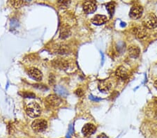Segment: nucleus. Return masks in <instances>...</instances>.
I'll return each instance as SVG.
<instances>
[{
    "instance_id": "obj_18",
    "label": "nucleus",
    "mask_w": 157,
    "mask_h": 138,
    "mask_svg": "<svg viewBox=\"0 0 157 138\" xmlns=\"http://www.w3.org/2000/svg\"><path fill=\"white\" fill-rule=\"evenodd\" d=\"M71 2V0H59L58 1V4L61 7H67L68 6H69Z\"/></svg>"
},
{
    "instance_id": "obj_19",
    "label": "nucleus",
    "mask_w": 157,
    "mask_h": 138,
    "mask_svg": "<svg viewBox=\"0 0 157 138\" xmlns=\"http://www.w3.org/2000/svg\"><path fill=\"white\" fill-rule=\"evenodd\" d=\"M34 87H36L37 89H39L40 90H42V91H44V90L48 89V87H46L45 85H43V84H36V85H34Z\"/></svg>"
},
{
    "instance_id": "obj_17",
    "label": "nucleus",
    "mask_w": 157,
    "mask_h": 138,
    "mask_svg": "<svg viewBox=\"0 0 157 138\" xmlns=\"http://www.w3.org/2000/svg\"><path fill=\"white\" fill-rule=\"evenodd\" d=\"M19 94L23 98H29V99H33V98H35V94H33L32 92L25 91L22 93H19Z\"/></svg>"
},
{
    "instance_id": "obj_20",
    "label": "nucleus",
    "mask_w": 157,
    "mask_h": 138,
    "mask_svg": "<svg viewBox=\"0 0 157 138\" xmlns=\"http://www.w3.org/2000/svg\"><path fill=\"white\" fill-rule=\"evenodd\" d=\"M75 94L77 95L78 96H79V97H80V96H82V95H83V94H84V93H83V91H82V90L81 89H77L76 91H75Z\"/></svg>"
},
{
    "instance_id": "obj_16",
    "label": "nucleus",
    "mask_w": 157,
    "mask_h": 138,
    "mask_svg": "<svg viewBox=\"0 0 157 138\" xmlns=\"http://www.w3.org/2000/svg\"><path fill=\"white\" fill-rule=\"evenodd\" d=\"M115 4L114 2H110L106 4V9L108 12L109 15H110V17H113L114 12H115Z\"/></svg>"
},
{
    "instance_id": "obj_15",
    "label": "nucleus",
    "mask_w": 157,
    "mask_h": 138,
    "mask_svg": "<svg viewBox=\"0 0 157 138\" xmlns=\"http://www.w3.org/2000/svg\"><path fill=\"white\" fill-rule=\"evenodd\" d=\"M25 0H9V3L11 6L15 9H19L25 4Z\"/></svg>"
},
{
    "instance_id": "obj_12",
    "label": "nucleus",
    "mask_w": 157,
    "mask_h": 138,
    "mask_svg": "<svg viewBox=\"0 0 157 138\" xmlns=\"http://www.w3.org/2000/svg\"><path fill=\"white\" fill-rule=\"evenodd\" d=\"M107 22V17L103 15H96L92 20V22L95 25H102Z\"/></svg>"
},
{
    "instance_id": "obj_22",
    "label": "nucleus",
    "mask_w": 157,
    "mask_h": 138,
    "mask_svg": "<svg viewBox=\"0 0 157 138\" xmlns=\"http://www.w3.org/2000/svg\"><path fill=\"white\" fill-rule=\"evenodd\" d=\"M90 99H91L93 100H96V101H98V100H101V99H98V98H95V97H94L92 96H90Z\"/></svg>"
},
{
    "instance_id": "obj_1",
    "label": "nucleus",
    "mask_w": 157,
    "mask_h": 138,
    "mask_svg": "<svg viewBox=\"0 0 157 138\" xmlns=\"http://www.w3.org/2000/svg\"><path fill=\"white\" fill-rule=\"evenodd\" d=\"M25 111L28 116L32 118H36L40 116L41 110L40 105L36 102H31L27 105L25 107Z\"/></svg>"
},
{
    "instance_id": "obj_25",
    "label": "nucleus",
    "mask_w": 157,
    "mask_h": 138,
    "mask_svg": "<svg viewBox=\"0 0 157 138\" xmlns=\"http://www.w3.org/2000/svg\"><path fill=\"white\" fill-rule=\"evenodd\" d=\"M155 100H156V103H157V98H156V99H155Z\"/></svg>"
},
{
    "instance_id": "obj_10",
    "label": "nucleus",
    "mask_w": 157,
    "mask_h": 138,
    "mask_svg": "<svg viewBox=\"0 0 157 138\" xmlns=\"http://www.w3.org/2000/svg\"><path fill=\"white\" fill-rule=\"evenodd\" d=\"M116 75L121 80H126L129 76V73L127 69H126L124 66H121L119 68H117V71H116Z\"/></svg>"
},
{
    "instance_id": "obj_2",
    "label": "nucleus",
    "mask_w": 157,
    "mask_h": 138,
    "mask_svg": "<svg viewBox=\"0 0 157 138\" xmlns=\"http://www.w3.org/2000/svg\"><path fill=\"white\" fill-rule=\"evenodd\" d=\"M144 27L147 29H154L157 27V17L153 13H149L143 19Z\"/></svg>"
},
{
    "instance_id": "obj_21",
    "label": "nucleus",
    "mask_w": 157,
    "mask_h": 138,
    "mask_svg": "<svg viewBox=\"0 0 157 138\" xmlns=\"http://www.w3.org/2000/svg\"><path fill=\"white\" fill-rule=\"evenodd\" d=\"M54 82H55V77L52 78V75H50V84H52Z\"/></svg>"
},
{
    "instance_id": "obj_6",
    "label": "nucleus",
    "mask_w": 157,
    "mask_h": 138,
    "mask_svg": "<svg viewBox=\"0 0 157 138\" xmlns=\"http://www.w3.org/2000/svg\"><path fill=\"white\" fill-rule=\"evenodd\" d=\"M45 102L50 107H58L62 103V100L57 95H50L45 99Z\"/></svg>"
},
{
    "instance_id": "obj_14",
    "label": "nucleus",
    "mask_w": 157,
    "mask_h": 138,
    "mask_svg": "<svg viewBox=\"0 0 157 138\" xmlns=\"http://www.w3.org/2000/svg\"><path fill=\"white\" fill-rule=\"evenodd\" d=\"M55 91L59 96L62 97H67L68 96V91L64 87L61 86V85H57L55 87Z\"/></svg>"
},
{
    "instance_id": "obj_8",
    "label": "nucleus",
    "mask_w": 157,
    "mask_h": 138,
    "mask_svg": "<svg viewBox=\"0 0 157 138\" xmlns=\"http://www.w3.org/2000/svg\"><path fill=\"white\" fill-rule=\"evenodd\" d=\"M96 130H97V128H96L94 125L92 124H87L83 126L82 129V132L85 136L89 137L94 133Z\"/></svg>"
},
{
    "instance_id": "obj_7",
    "label": "nucleus",
    "mask_w": 157,
    "mask_h": 138,
    "mask_svg": "<svg viewBox=\"0 0 157 138\" xmlns=\"http://www.w3.org/2000/svg\"><path fill=\"white\" fill-rule=\"evenodd\" d=\"M28 75L31 78L36 80V81H40L43 78L41 71H39V69H35V68H32V69H29Z\"/></svg>"
},
{
    "instance_id": "obj_13",
    "label": "nucleus",
    "mask_w": 157,
    "mask_h": 138,
    "mask_svg": "<svg viewBox=\"0 0 157 138\" xmlns=\"http://www.w3.org/2000/svg\"><path fill=\"white\" fill-rule=\"evenodd\" d=\"M140 53V50L138 47L131 46L128 48V54L132 58H137Z\"/></svg>"
},
{
    "instance_id": "obj_23",
    "label": "nucleus",
    "mask_w": 157,
    "mask_h": 138,
    "mask_svg": "<svg viewBox=\"0 0 157 138\" xmlns=\"http://www.w3.org/2000/svg\"><path fill=\"white\" fill-rule=\"evenodd\" d=\"M154 87H155L156 89H157V80L155 82H154Z\"/></svg>"
},
{
    "instance_id": "obj_11",
    "label": "nucleus",
    "mask_w": 157,
    "mask_h": 138,
    "mask_svg": "<svg viewBox=\"0 0 157 138\" xmlns=\"http://www.w3.org/2000/svg\"><path fill=\"white\" fill-rule=\"evenodd\" d=\"M111 87H112V84L108 80H101L99 82H98V89L100 90L101 92L103 93H107L110 89H111Z\"/></svg>"
},
{
    "instance_id": "obj_9",
    "label": "nucleus",
    "mask_w": 157,
    "mask_h": 138,
    "mask_svg": "<svg viewBox=\"0 0 157 138\" xmlns=\"http://www.w3.org/2000/svg\"><path fill=\"white\" fill-rule=\"evenodd\" d=\"M133 34L139 39H143L147 36V31L143 27H136L132 30Z\"/></svg>"
},
{
    "instance_id": "obj_3",
    "label": "nucleus",
    "mask_w": 157,
    "mask_h": 138,
    "mask_svg": "<svg viewBox=\"0 0 157 138\" xmlns=\"http://www.w3.org/2000/svg\"><path fill=\"white\" fill-rule=\"evenodd\" d=\"M48 127V122L45 119H36L33 121L32 124V128L34 131L38 132H44L46 130Z\"/></svg>"
},
{
    "instance_id": "obj_24",
    "label": "nucleus",
    "mask_w": 157,
    "mask_h": 138,
    "mask_svg": "<svg viewBox=\"0 0 157 138\" xmlns=\"http://www.w3.org/2000/svg\"><path fill=\"white\" fill-rule=\"evenodd\" d=\"M25 1H26V2H31L32 0H25Z\"/></svg>"
},
{
    "instance_id": "obj_4",
    "label": "nucleus",
    "mask_w": 157,
    "mask_h": 138,
    "mask_svg": "<svg viewBox=\"0 0 157 138\" xmlns=\"http://www.w3.org/2000/svg\"><path fill=\"white\" fill-rule=\"evenodd\" d=\"M143 13V8L138 4L134 5L129 12V16L133 20H138L141 17Z\"/></svg>"
},
{
    "instance_id": "obj_5",
    "label": "nucleus",
    "mask_w": 157,
    "mask_h": 138,
    "mask_svg": "<svg viewBox=\"0 0 157 138\" xmlns=\"http://www.w3.org/2000/svg\"><path fill=\"white\" fill-rule=\"evenodd\" d=\"M97 5L94 0H88L83 4V11L87 14L93 13L96 11Z\"/></svg>"
}]
</instances>
